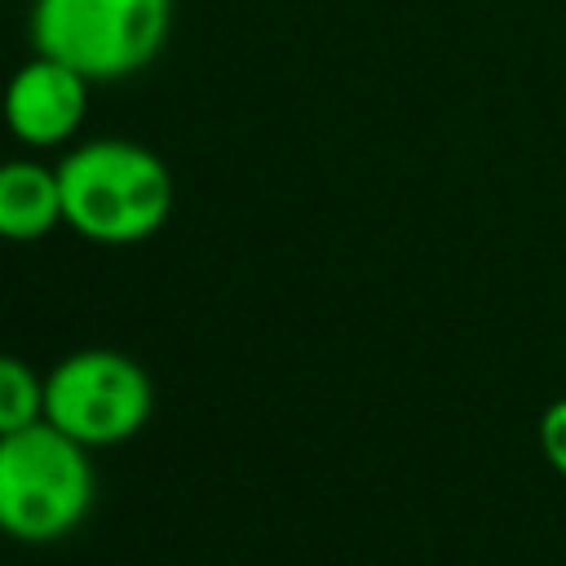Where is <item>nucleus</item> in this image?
Here are the masks:
<instances>
[{"mask_svg":"<svg viewBox=\"0 0 566 566\" xmlns=\"http://www.w3.org/2000/svg\"><path fill=\"white\" fill-rule=\"evenodd\" d=\"M62 226L88 243H142L172 217L177 186L168 164L128 137H93L62 155Z\"/></svg>","mask_w":566,"mask_h":566,"instance_id":"1","label":"nucleus"},{"mask_svg":"<svg viewBox=\"0 0 566 566\" xmlns=\"http://www.w3.org/2000/svg\"><path fill=\"white\" fill-rule=\"evenodd\" d=\"M88 447L49 420L0 438V531L22 544H53L71 535L93 509Z\"/></svg>","mask_w":566,"mask_h":566,"instance_id":"2","label":"nucleus"},{"mask_svg":"<svg viewBox=\"0 0 566 566\" xmlns=\"http://www.w3.org/2000/svg\"><path fill=\"white\" fill-rule=\"evenodd\" d=\"M31 49L80 71L88 84H111L146 71L168 31L172 0H35Z\"/></svg>","mask_w":566,"mask_h":566,"instance_id":"3","label":"nucleus"},{"mask_svg":"<svg viewBox=\"0 0 566 566\" xmlns=\"http://www.w3.org/2000/svg\"><path fill=\"white\" fill-rule=\"evenodd\" d=\"M155 385L124 349H75L44 371V420L80 447H119L146 429Z\"/></svg>","mask_w":566,"mask_h":566,"instance_id":"4","label":"nucleus"},{"mask_svg":"<svg viewBox=\"0 0 566 566\" xmlns=\"http://www.w3.org/2000/svg\"><path fill=\"white\" fill-rule=\"evenodd\" d=\"M0 115L4 128L31 146V150H53L71 142L88 115V80L57 57L31 53L4 84L0 93Z\"/></svg>","mask_w":566,"mask_h":566,"instance_id":"5","label":"nucleus"},{"mask_svg":"<svg viewBox=\"0 0 566 566\" xmlns=\"http://www.w3.org/2000/svg\"><path fill=\"white\" fill-rule=\"evenodd\" d=\"M53 226H62L57 168H44L40 159H4L0 164V239L35 243Z\"/></svg>","mask_w":566,"mask_h":566,"instance_id":"6","label":"nucleus"},{"mask_svg":"<svg viewBox=\"0 0 566 566\" xmlns=\"http://www.w3.org/2000/svg\"><path fill=\"white\" fill-rule=\"evenodd\" d=\"M44 420V376L13 354H0V438Z\"/></svg>","mask_w":566,"mask_h":566,"instance_id":"7","label":"nucleus"},{"mask_svg":"<svg viewBox=\"0 0 566 566\" xmlns=\"http://www.w3.org/2000/svg\"><path fill=\"white\" fill-rule=\"evenodd\" d=\"M539 451H544L548 469H557L566 478V398L544 407V416H539Z\"/></svg>","mask_w":566,"mask_h":566,"instance_id":"8","label":"nucleus"}]
</instances>
